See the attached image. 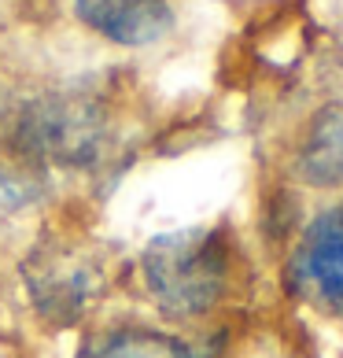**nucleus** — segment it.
<instances>
[{"instance_id": "f257e3e1", "label": "nucleus", "mask_w": 343, "mask_h": 358, "mask_svg": "<svg viewBox=\"0 0 343 358\" xmlns=\"http://www.w3.org/2000/svg\"><path fill=\"white\" fill-rule=\"evenodd\" d=\"M0 148L34 170H92L111 148V111L85 89L0 92Z\"/></svg>"}, {"instance_id": "f03ea898", "label": "nucleus", "mask_w": 343, "mask_h": 358, "mask_svg": "<svg viewBox=\"0 0 343 358\" xmlns=\"http://www.w3.org/2000/svg\"><path fill=\"white\" fill-rule=\"evenodd\" d=\"M152 299L170 317H200L218 307L229 285V244L218 229H170L152 236L140 255Z\"/></svg>"}, {"instance_id": "7ed1b4c3", "label": "nucleus", "mask_w": 343, "mask_h": 358, "mask_svg": "<svg viewBox=\"0 0 343 358\" xmlns=\"http://www.w3.org/2000/svg\"><path fill=\"white\" fill-rule=\"evenodd\" d=\"M22 285L48 325H74L103 288L100 262L63 241H41L22 259Z\"/></svg>"}, {"instance_id": "20e7f679", "label": "nucleus", "mask_w": 343, "mask_h": 358, "mask_svg": "<svg viewBox=\"0 0 343 358\" xmlns=\"http://www.w3.org/2000/svg\"><path fill=\"white\" fill-rule=\"evenodd\" d=\"M288 277L314 310L343 322V203L321 210L302 229Z\"/></svg>"}, {"instance_id": "39448f33", "label": "nucleus", "mask_w": 343, "mask_h": 358, "mask_svg": "<svg viewBox=\"0 0 343 358\" xmlns=\"http://www.w3.org/2000/svg\"><path fill=\"white\" fill-rule=\"evenodd\" d=\"M74 11L92 34L126 48L163 41L174 26L166 0H74Z\"/></svg>"}, {"instance_id": "423d86ee", "label": "nucleus", "mask_w": 343, "mask_h": 358, "mask_svg": "<svg viewBox=\"0 0 343 358\" xmlns=\"http://www.w3.org/2000/svg\"><path fill=\"white\" fill-rule=\"evenodd\" d=\"M78 358H210L203 343L181 340L148 325H118L89 333L78 348Z\"/></svg>"}, {"instance_id": "0eeeda50", "label": "nucleus", "mask_w": 343, "mask_h": 358, "mask_svg": "<svg viewBox=\"0 0 343 358\" xmlns=\"http://www.w3.org/2000/svg\"><path fill=\"white\" fill-rule=\"evenodd\" d=\"M299 174L318 189H343V100L314 115L307 137L299 144Z\"/></svg>"}, {"instance_id": "6e6552de", "label": "nucleus", "mask_w": 343, "mask_h": 358, "mask_svg": "<svg viewBox=\"0 0 343 358\" xmlns=\"http://www.w3.org/2000/svg\"><path fill=\"white\" fill-rule=\"evenodd\" d=\"M45 189H48V185L41 181V174H37V170L0 166V207H4V210L34 207V203L45 196Z\"/></svg>"}]
</instances>
